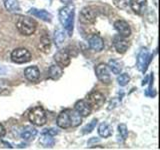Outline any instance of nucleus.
Returning a JSON list of instances; mask_svg holds the SVG:
<instances>
[{
    "label": "nucleus",
    "mask_w": 160,
    "mask_h": 150,
    "mask_svg": "<svg viewBox=\"0 0 160 150\" xmlns=\"http://www.w3.org/2000/svg\"><path fill=\"white\" fill-rule=\"evenodd\" d=\"M72 12H74V6L71 4H68L66 6H64L63 8L60 9L59 11V20L61 24L63 25L66 21V19L69 17V15L71 14Z\"/></svg>",
    "instance_id": "17"
},
{
    "label": "nucleus",
    "mask_w": 160,
    "mask_h": 150,
    "mask_svg": "<svg viewBox=\"0 0 160 150\" xmlns=\"http://www.w3.org/2000/svg\"><path fill=\"white\" fill-rule=\"evenodd\" d=\"M65 41V32L62 29H57L54 32V43L57 47H62Z\"/></svg>",
    "instance_id": "22"
},
{
    "label": "nucleus",
    "mask_w": 160,
    "mask_h": 150,
    "mask_svg": "<svg viewBox=\"0 0 160 150\" xmlns=\"http://www.w3.org/2000/svg\"><path fill=\"white\" fill-rule=\"evenodd\" d=\"M88 103L90 104L91 107L98 109L105 103V96L101 92H98V91L92 92V93H90L88 96Z\"/></svg>",
    "instance_id": "7"
},
{
    "label": "nucleus",
    "mask_w": 160,
    "mask_h": 150,
    "mask_svg": "<svg viewBox=\"0 0 160 150\" xmlns=\"http://www.w3.org/2000/svg\"><path fill=\"white\" fill-rule=\"evenodd\" d=\"M96 124H97V119H96V118H94L91 122L88 123V124L86 125V126H85V127L83 128V133L87 134V133L92 132V130H94L95 126H96Z\"/></svg>",
    "instance_id": "29"
},
{
    "label": "nucleus",
    "mask_w": 160,
    "mask_h": 150,
    "mask_svg": "<svg viewBox=\"0 0 160 150\" xmlns=\"http://www.w3.org/2000/svg\"><path fill=\"white\" fill-rule=\"evenodd\" d=\"M107 66L114 74H120V72H121V70H122V66H121V64H120V62L114 59L109 60Z\"/></svg>",
    "instance_id": "27"
},
{
    "label": "nucleus",
    "mask_w": 160,
    "mask_h": 150,
    "mask_svg": "<svg viewBox=\"0 0 160 150\" xmlns=\"http://www.w3.org/2000/svg\"><path fill=\"white\" fill-rule=\"evenodd\" d=\"M79 19L85 24L93 23L96 20V12L91 7H84L79 14Z\"/></svg>",
    "instance_id": "6"
},
{
    "label": "nucleus",
    "mask_w": 160,
    "mask_h": 150,
    "mask_svg": "<svg viewBox=\"0 0 160 150\" xmlns=\"http://www.w3.org/2000/svg\"><path fill=\"white\" fill-rule=\"evenodd\" d=\"M152 58V55H150L148 50L146 48H143L141 51L139 52L138 57H137V68L140 71L145 72L150 60Z\"/></svg>",
    "instance_id": "5"
},
{
    "label": "nucleus",
    "mask_w": 160,
    "mask_h": 150,
    "mask_svg": "<svg viewBox=\"0 0 160 150\" xmlns=\"http://www.w3.org/2000/svg\"><path fill=\"white\" fill-rule=\"evenodd\" d=\"M28 118L30 122L36 126H42L47 121L46 113L41 106H35L29 111Z\"/></svg>",
    "instance_id": "2"
},
{
    "label": "nucleus",
    "mask_w": 160,
    "mask_h": 150,
    "mask_svg": "<svg viewBox=\"0 0 160 150\" xmlns=\"http://www.w3.org/2000/svg\"><path fill=\"white\" fill-rule=\"evenodd\" d=\"M61 2L65 4H69L70 2H72V0H61Z\"/></svg>",
    "instance_id": "34"
},
{
    "label": "nucleus",
    "mask_w": 160,
    "mask_h": 150,
    "mask_svg": "<svg viewBox=\"0 0 160 150\" xmlns=\"http://www.w3.org/2000/svg\"><path fill=\"white\" fill-rule=\"evenodd\" d=\"M37 134V130L32 126H26L21 132V138L24 140H31L33 139Z\"/></svg>",
    "instance_id": "20"
},
{
    "label": "nucleus",
    "mask_w": 160,
    "mask_h": 150,
    "mask_svg": "<svg viewBox=\"0 0 160 150\" xmlns=\"http://www.w3.org/2000/svg\"><path fill=\"white\" fill-rule=\"evenodd\" d=\"M129 81H130V77L127 74H120L117 77V82L120 86H125V85L128 84Z\"/></svg>",
    "instance_id": "28"
},
{
    "label": "nucleus",
    "mask_w": 160,
    "mask_h": 150,
    "mask_svg": "<svg viewBox=\"0 0 160 150\" xmlns=\"http://www.w3.org/2000/svg\"><path fill=\"white\" fill-rule=\"evenodd\" d=\"M5 134H6V129L2 124H0V137H3Z\"/></svg>",
    "instance_id": "33"
},
{
    "label": "nucleus",
    "mask_w": 160,
    "mask_h": 150,
    "mask_svg": "<svg viewBox=\"0 0 160 150\" xmlns=\"http://www.w3.org/2000/svg\"><path fill=\"white\" fill-rule=\"evenodd\" d=\"M89 47L90 49H92L93 51H96V52H100L102 51L103 48H104V42H103V39L99 36V35H93V36L90 37L89 39Z\"/></svg>",
    "instance_id": "11"
},
{
    "label": "nucleus",
    "mask_w": 160,
    "mask_h": 150,
    "mask_svg": "<svg viewBox=\"0 0 160 150\" xmlns=\"http://www.w3.org/2000/svg\"><path fill=\"white\" fill-rule=\"evenodd\" d=\"M130 7L136 14L142 15L146 10L147 2L146 0H130Z\"/></svg>",
    "instance_id": "13"
},
{
    "label": "nucleus",
    "mask_w": 160,
    "mask_h": 150,
    "mask_svg": "<svg viewBox=\"0 0 160 150\" xmlns=\"http://www.w3.org/2000/svg\"><path fill=\"white\" fill-rule=\"evenodd\" d=\"M98 134L103 138L109 137L112 135V128L108 123H101L98 127Z\"/></svg>",
    "instance_id": "21"
},
{
    "label": "nucleus",
    "mask_w": 160,
    "mask_h": 150,
    "mask_svg": "<svg viewBox=\"0 0 160 150\" xmlns=\"http://www.w3.org/2000/svg\"><path fill=\"white\" fill-rule=\"evenodd\" d=\"M24 76L30 82L37 81L40 77V71L37 66H29L24 70Z\"/></svg>",
    "instance_id": "15"
},
{
    "label": "nucleus",
    "mask_w": 160,
    "mask_h": 150,
    "mask_svg": "<svg viewBox=\"0 0 160 150\" xmlns=\"http://www.w3.org/2000/svg\"><path fill=\"white\" fill-rule=\"evenodd\" d=\"M69 118H70V125H71V127H76L82 122V116L76 110H69Z\"/></svg>",
    "instance_id": "18"
},
{
    "label": "nucleus",
    "mask_w": 160,
    "mask_h": 150,
    "mask_svg": "<svg viewBox=\"0 0 160 150\" xmlns=\"http://www.w3.org/2000/svg\"><path fill=\"white\" fill-rule=\"evenodd\" d=\"M65 31L68 34V36H72L73 33V26H74V12L69 15V17L66 19V21L63 24Z\"/></svg>",
    "instance_id": "25"
},
{
    "label": "nucleus",
    "mask_w": 160,
    "mask_h": 150,
    "mask_svg": "<svg viewBox=\"0 0 160 150\" xmlns=\"http://www.w3.org/2000/svg\"><path fill=\"white\" fill-rule=\"evenodd\" d=\"M63 71L62 68L59 66V65H51L48 69V75L49 77L53 79V80H57L61 77Z\"/></svg>",
    "instance_id": "19"
},
{
    "label": "nucleus",
    "mask_w": 160,
    "mask_h": 150,
    "mask_svg": "<svg viewBox=\"0 0 160 150\" xmlns=\"http://www.w3.org/2000/svg\"><path fill=\"white\" fill-rule=\"evenodd\" d=\"M91 109L92 107L90 106L88 101H85V100H79V101L75 103V110H76L82 117H86L88 115H90Z\"/></svg>",
    "instance_id": "10"
},
{
    "label": "nucleus",
    "mask_w": 160,
    "mask_h": 150,
    "mask_svg": "<svg viewBox=\"0 0 160 150\" xmlns=\"http://www.w3.org/2000/svg\"><path fill=\"white\" fill-rule=\"evenodd\" d=\"M50 45H51V43H50L49 36H48V35H46V34H44L43 36L40 38L39 49L41 50L42 52L47 53V52H49V50H50Z\"/></svg>",
    "instance_id": "24"
},
{
    "label": "nucleus",
    "mask_w": 160,
    "mask_h": 150,
    "mask_svg": "<svg viewBox=\"0 0 160 150\" xmlns=\"http://www.w3.org/2000/svg\"><path fill=\"white\" fill-rule=\"evenodd\" d=\"M118 132L120 134V136L122 137L123 140H125L127 138V135H128V130H127V126L125 124H119L118 125Z\"/></svg>",
    "instance_id": "30"
},
{
    "label": "nucleus",
    "mask_w": 160,
    "mask_h": 150,
    "mask_svg": "<svg viewBox=\"0 0 160 150\" xmlns=\"http://www.w3.org/2000/svg\"><path fill=\"white\" fill-rule=\"evenodd\" d=\"M113 45H114L115 49L117 50V52H119V53H125V52H126V50L128 49L129 43H128V41L124 37L118 35V36L114 37Z\"/></svg>",
    "instance_id": "12"
},
{
    "label": "nucleus",
    "mask_w": 160,
    "mask_h": 150,
    "mask_svg": "<svg viewBox=\"0 0 160 150\" xmlns=\"http://www.w3.org/2000/svg\"><path fill=\"white\" fill-rule=\"evenodd\" d=\"M12 61L18 64L27 63L31 60V53L26 48H16L11 53Z\"/></svg>",
    "instance_id": "3"
},
{
    "label": "nucleus",
    "mask_w": 160,
    "mask_h": 150,
    "mask_svg": "<svg viewBox=\"0 0 160 150\" xmlns=\"http://www.w3.org/2000/svg\"><path fill=\"white\" fill-rule=\"evenodd\" d=\"M96 75L97 78L99 79L100 82H102L103 84H109L111 82V75L109 72V67L106 64L104 63H100L96 66Z\"/></svg>",
    "instance_id": "4"
},
{
    "label": "nucleus",
    "mask_w": 160,
    "mask_h": 150,
    "mask_svg": "<svg viewBox=\"0 0 160 150\" xmlns=\"http://www.w3.org/2000/svg\"><path fill=\"white\" fill-rule=\"evenodd\" d=\"M43 133H46V134H50L54 136V135L58 134V130L57 129H54V128H49V129H45V131Z\"/></svg>",
    "instance_id": "32"
},
{
    "label": "nucleus",
    "mask_w": 160,
    "mask_h": 150,
    "mask_svg": "<svg viewBox=\"0 0 160 150\" xmlns=\"http://www.w3.org/2000/svg\"><path fill=\"white\" fill-rule=\"evenodd\" d=\"M3 3L9 12H17L20 10V5L17 0H3Z\"/></svg>",
    "instance_id": "23"
},
{
    "label": "nucleus",
    "mask_w": 160,
    "mask_h": 150,
    "mask_svg": "<svg viewBox=\"0 0 160 150\" xmlns=\"http://www.w3.org/2000/svg\"><path fill=\"white\" fill-rule=\"evenodd\" d=\"M54 60L56 61L57 65L60 67H67L71 61V56L67 52V50H59V51L54 55Z\"/></svg>",
    "instance_id": "8"
},
{
    "label": "nucleus",
    "mask_w": 160,
    "mask_h": 150,
    "mask_svg": "<svg viewBox=\"0 0 160 150\" xmlns=\"http://www.w3.org/2000/svg\"><path fill=\"white\" fill-rule=\"evenodd\" d=\"M36 26L37 24L35 22V20L26 16L19 17L16 22V27L18 31L21 34L25 35V36L32 35L35 32V30H36Z\"/></svg>",
    "instance_id": "1"
},
{
    "label": "nucleus",
    "mask_w": 160,
    "mask_h": 150,
    "mask_svg": "<svg viewBox=\"0 0 160 150\" xmlns=\"http://www.w3.org/2000/svg\"><path fill=\"white\" fill-rule=\"evenodd\" d=\"M8 87V82L4 79H0V93L4 90H6Z\"/></svg>",
    "instance_id": "31"
},
{
    "label": "nucleus",
    "mask_w": 160,
    "mask_h": 150,
    "mask_svg": "<svg viewBox=\"0 0 160 150\" xmlns=\"http://www.w3.org/2000/svg\"><path fill=\"white\" fill-rule=\"evenodd\" d=\"M40 143H41L44 147H52L55 141H54V138L52 135L43 133L41 139H40Z\"/></svg>",
    "instance_id": "26"
},
{
    "label": "nucleus",
    "mask_w": 160,
    "mask_h": 150,
    "mask_svg": "<svg viewBox=\"0 0 160 150\" xmlns=\"http://www.w3.org/2000/svg\"><path fill=\"white\" fill-rule=\"evenodd\" d=\"M29 13L32 14L33 16L40 18L41 20H43V21H46V22H50L52 20V15L49 12L45 11V10H39L36 8H32L29 10Z\"/></svg>",
    "instance_id": "16"
},
{
    "label": "nucleus",
    "mask_w": 160,
    "mask_h": 150,
    "mask_svg": "<svg viewBox=\"0 0 160 150\" xmlns=\"http://www.w3.org/2000/svg\"><path fill=\"white\" fill-rule=\"evenodd\" d=\"M57 125L60 128H64V129L71 127V125H70V118H69V109H66L64 111L60 112V114L57 117Z\"/></svg>",
    "instance_id": "14"
},
{
    "label": "nucleus",
    "mask_w": 160,
    "mask_h": 150,
    "mask_svg": "<svg viewBox=\"0 0 160 150\" xmlns=\"http://www.w3.org/2000/svg\"><path fill=\"white\" fill-rule=\"evenodd\" d=\"M114 28L116 29V31L119 33L120 36L124 38L129 37L130 34H131V29H130L129 24L124 20H117L114 23Z\"/></svg>",
    "instance_id": "9"
}]
</instances>
